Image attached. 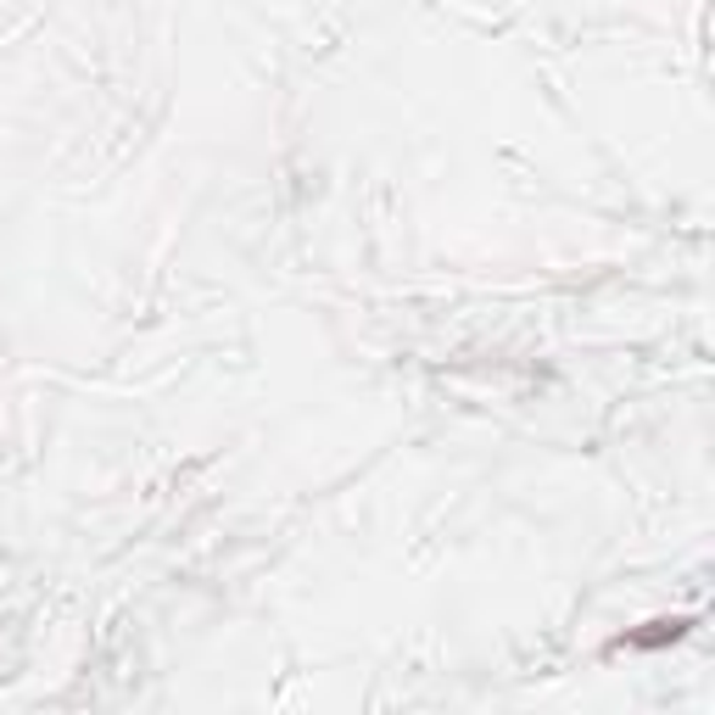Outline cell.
<instances>
[{"label": "cell", "mask_w": 715, "mask_h": 715, "mask_svg": "<svg viewBox=\"0 0 715 715\" xmlns=\"http://www.w3.org/2000/svg\"><path fill=\"white\" fill-rule=\"evenodd\" d=\"M682 632H688V621H654V632H637L632 648H659V643H671V637H682Z\"/></svg>", "instance_id": "cell-1"}]
</instances>
